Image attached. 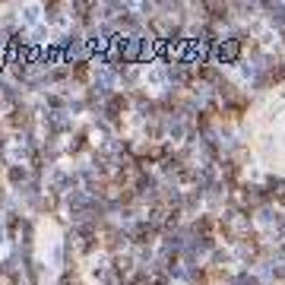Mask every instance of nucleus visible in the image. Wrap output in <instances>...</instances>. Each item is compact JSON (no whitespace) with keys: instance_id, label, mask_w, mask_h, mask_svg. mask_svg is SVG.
<instances>
[{"instance_id":"2","label":"nucleus","mask_w":285,"mask_h":285,"mask_svg":"<svg viewBox=\"0 0 285 285\" xmlns=\"http://www.w3.org/2000/svg\"><path fill=\"white\" fill-rule=\"evenodd\" d=\"M206 10H212L215 16H222V13H228V6H222V3H206Z\"/></svg>"},{"instance_id":"3","label":"nucleus","mask_w":285,"mask_h":285,"mask_svg":"<svg viewBox=\"0 0 285 285\" xmlns=\"http://www.w3.org/2000/svg\"><path fill=\"white\" fill-rule=\"evenodd\" d=\"M273 76H276V80H285V67H282V70H276Z\"/></svg>"},{"instance_id":"1","label":"nucleus","mask_w":285,"mask_h":285,"mask_svg":"<svg viewBox=\"0 0 285 285\" xmlns=\"http://www.w3.org/2000/svg\"><path fill=\"white\" fill-rule=\"evenodd\" d=\"M238 57H241V41L238 38H228L225 45H219V60L222 64H235Z\"/></svg>"}]
</instances>
